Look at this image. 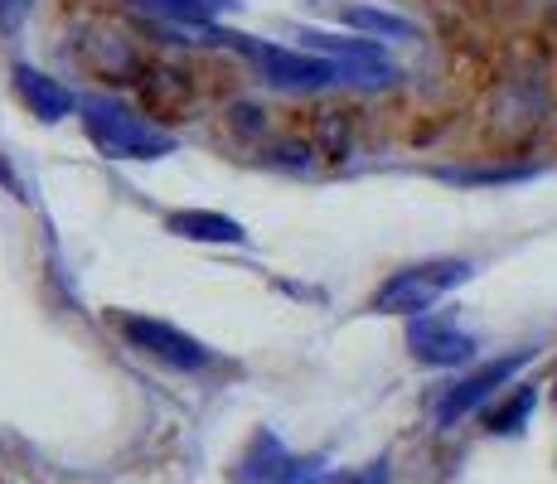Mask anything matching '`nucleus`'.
I'll list each match as a JSON object with an SVG mask.
<instances>
[{
  "instance_id": "nucleus-3",
  "label": "nucleus",
  "mask_w": 557,
  "mask_h": 484,
  "mask_svg": "<svg viewBox=\"0 0 557 484\" xmlns=\"http://www.w3.org/2000/svg\"><path fill=\"white\" fill-rule=\"evenodd\" d=\"M470 272H475V266H470L466 257H436V262L403 266V272H393L388 282L373 290L369 306L379 310V315H412L417 320L422 310H432L451 286L466 282Z\"/></svg>"
},
{
  "instance_id": "nucleus-15",
  "label": "nucleus",
  "mask_w": 557,
  "mask_h": 484,
  "mask_svg": "<svg viewBox=\"0 0 557 484\" xmlns=\"http://www.w3.org/2000/svg\"><path fill=\"white\" fill-rule=\"evenodd\" d=\"M29 5H35V0H0V29L15 35V29L29 20Z\"/></svg>"
},
{
  "instance_id": "nucleus-12",
  "label": "nucleus",
  "mask_w": 557,
  "mask_h": 484,
  "mask_svg": "<svg viewBox=\"0 0 557 484\" xmlns=\"http://www.w3.org/2000/svg\"><path fill=\"white\" fill-rule=\"evenodd\" d=\"M141 88H146V102H151V112H175V107L189 97L185 73H175V69H151V78L141 73Z\"/></svg>"
},
{
  "instance_id": "nucleus-1",
  "label": "nucleus",
  "mask_w": 557,
  "mask_h": 484,
  "mask_svg": "<svg viewBox=\"0 0 557 484\" xmlns=\"http://www.w3.org/2000/svg\"><path fill=\"white\" fill-rule=\"evenodd\" d=\"M78 116H83L88 141L112 160H160L175 150V136L160 132V126L146 122V116H136L132 107L112 102V97H83Z\"/></svg>"
},
{
  "instance_id": "nucleus-16",
  "label": "nucleus",
  "mask_w": 557,
  "mask_h": 484,
  "mask_svg": "<svg viewBox=\"0 0 557 484\" xmlns=\"http://www.w3.org/2000/svg\"><path fill=\"white\" fill-rule=\"evenodd\" d=\"M529 170H446V179H460V185H475V179H523Z\"/></svg>"
},
{
  "instance_id": "nucleus-14",
  "label": "nucleus",
  "mask_w": 557,
  "mask_h": 484,
  "mask_svg": "<svg viewBox=\"0 0 557 484\" xmlns=\"http://www.w3.org/2000/svg\"><path fill=\"white\" fill-rule=\"evenodd\" d=\"M533 402H539V397H533V387H519V393H513V402L499 407V412L490 417V432H519L523 417L533 412Z\"/></svg>"
},
{
  "instance_id": "nucleus-4",
  "label": "nucleus",
  "mask_w": 557,
  "mask_h": 484,
  "mask_svg": "<svg viewBox=\"0 0 557 484\" xmlns=\"http://www.w3.org/2000/svg\"><path fill=\"white\" fill-rule=\"evenodd\" d=\"M116 330H122V339L132 344V349L151 353L160 359L165 369H180V373H199L213 363V353L203 349L195 335H185L180 325H170V320H151V315H122L116 320Z\"/></svg>"
},
{
  "instance_id": "nucleus-17",
  "label": "nucleus",
  "mask_w": 557,
  "mask_h": 484,
  "mask_svg": "<svg viewBox=\"0 0 557 484\" xmlns=\"http://www.w3.org/2000/svg\"><path fill=\"white\" fill-rule=\"evenodd\" d=\"M345 484H388V460H373L369 470H359V475L345 480Z\"/></svg>"
},
{
  "instance_id": "nucleus-7",
  "label": "nucleus",
  "mask_w": 557,
  "mask_h": 484,
  "mask_svg": "<svg viewBox=\"0 0 557 484\" xmlns=\"http://www.w3.org/2000/svg\"><path fill=\"white\" fill-rule=\"evenodd\" d=\"M306 49H320L325 59H335L339 69H345L349 83H369V88H379V83H393V63L388 53L379 45H369V39H330V35H315V29H306L301 35Z\"/></svg>"
},
{
  "instance_id": "nucleus-8",
  "label": "nucleus",
  "mask_w": 557,
  "mask_h": 484,
  "mask_svg": "<svg viewBox=\"0 0 557 484\" xmlns=\"http://www.w3.org/2000/svg\"><path fill=\"white\" fill-rule=\"evenodd\" d=\"M407 349H412L417 363H432V369H456V363H470L475 339H470L466 330H456L451 320L417 315L412 325H407Z\"/></svg>"
},
{
  "instance_id": "nucleus-10",
  "label": "nucleus",
  "mask_w": 557,
  "mask_h": 484,
  "mask_svg": "<svg viewBox=\"0 0 557 484\" xmlns=\"http://www.w3.org/2000/svg\"><path fill=\"white\" fill-rule=\"evenodd\" d=\"M165 228L189 243H248V228H243L238 219L213 213V209H180L165 219Z\"/></svg>"
},
{
  "instance_id": "nucleus-13",
  "label": "nucleus",
  "mask_w": 557,
  "mask_h": 484,
  "mask_svg": "<svg viewBox=\"0 0 557 484\" xmlns=\"http://www.w3.org/2000/svg\"><path fill=\"white\" fill-rule=\"evenodd\" d=\"M345 25H359V29H373V35H393V39H407L412 25L403 15H388V10H369V5H339L335 10Z\"/></svg>"
},
{
  "instance_id": "nucleus-5",
  "label": "nucleus",
  "mask_w": 557,
  "mask_h": 484,
  "mask_svg": "<svg viewBox=\"0 0 557 484\" xmlns=\"http://www.w3.org/2000/svg\"><path fill=\"white\" fill-rule=\"evenodd\" d=\"M529 359H533V349H519V353H509V359H495V363H485V369H475L470 378H460L451 393L436 402V426H451V422H460L466 412H475V407L485 402L490 393H499V387H505Z\"/></svg>"
},
{
  "instance_id": "nucleus-9",
  "label": "nucleus",
  "mask_w": 557,
  "mask_h": 484,
  "mask_svg": "<svg viewBox=\"0 0 557 484\" xmlns=\"http://www.w3.org/2000/svg\"><path fill=\"white\" fill-rule=\"evenodd\" d=\"M10 78H15L20 102H25L29 112L39 116V122H63V116H69L73 107H78V97L63 88L59 78H49L45 69H29V63H15V69H10Z\"/></svg>"
},
{
  "instance_id": "nucleus-6",
  "label": "nucleus",
  "mask_w": 557,
  "mask_h": 484,
  "mask_svg": "<svg viewBox=\"0 0 557 484\" xmlns=\"http://www.w3.org/2000/svg\"><path fill=\"white\" fill-rule=\"evenodd\" d=\"M310 475V460H296L272 432L252 436V446L233 466V484H301Z\"/></svg>"
},
{
  "instance_id": "nucleus-2",
  "label": "nucleus",
  "mask_w": 557,
  "mask_h": 484,
  "mask_svg": "<svg viewBox=\"0 0 557 484\" xmlns=\"http://www.w3.org/2000/svg\"><path fill=\"white\" fill-rule=\"evenodd\" d=\"M213 39H223V45L238 49L243 59H252L257 73L282 92H315V88H330V83H349L335 59H315V53H301V49L262 45V39L238 35V29H223V35H213Z\"/></svg>"
},
{
  "instance_id": "nucleus-11",
  "label": "nucleus",
  "mask_w": 557,
  "mask_h": 484,
  "mask_svg": "<svg viewBox=\"0 0 557 484\" xmlns=\"http://www.w3.org/2000/svg\"><path fill=\"white\" fill-rule=\"evenodd\" d=\"M151 10H160V15H170V20H180V25H199V29H209V20H219V15H228L238 0H146Z\"/></svg>"
}]
</instances>
